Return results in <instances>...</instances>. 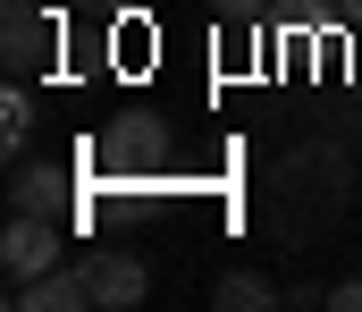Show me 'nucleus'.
I'll use <instances>...</instances> for the list:
<instances>
[{"label":"nucleus","instance_id":"1","mask_svg":"<svg viewBox=\"0 0 362 312\" xmlns=\"http://www.w3.org/2000/svg\"><path fill=\"white\" fill-rule=\"evenodd\" d=\"M346 195H354V152L346 144H295L262 186V228L303 253L346 219Z\"/></svg>","mask_w":362,"mask_h":312},{"label":"nucleus","instance_id":"2","mask_svg":"<svg viewBox=\"0 0 362 312\" xmlns=\"http://www.w3.org/2000/svg\"><path fill=\"white\" fill-rule=\"evenodd\" d=\"M0 59H8V76H42V68L59 59V8L8 0V8H0Z\"/></svg>","mask_w":362,"mask_h":312},{"label":"nucleus","instance_id":"3","mask_svg":"<svg viewBox=\"0 0 362 312\" xmlns=\"http://www.w3.org/2000/svg\"><path fill=\"white\" fill-rule=\"evenodd\" d=\"M0 262H8V279H42V270H59V262H68V228H59V211H8V228H0Z\"/></svg>","mask_w":362,"mask_h":312},{"label":"nucleus","instance_id":"4","mask_svg":"<svg viewBox=\"0 0 362 312\" xmlns=\"http://www.w3.org/2000/svg\"><path fill=\"white\" fill-rule=\"evenodd\" d=\"M8 304H17V312H93V270H85V253H68V262L42 270V279H8Z\"/></svg>","mask_w":362,"mask_h":312},{"label":"nucleus","instance_id":"5","mask_svg":"<svg viewBox=\"0 0 362 312\" xmlns=\"http://www.w3.org/2000/svg\"><path fill=\"white\" fill-rule=\"evenodd\" d=\"M93 161L118 169V178L127 169H160L169 161V135H160V118H118L110 135H93Z\"/></svg>","mask_w":362,"mask_h":312},{"label":"nucleus","instance_id":"6","mask_svg":"<svg viewBox=\"0 0 362 312\" xmlns=\"http://www.w3.org/2000/svg\"><path fill=\"white\" fill-rule=\"evenodd\" d=\"M85 270H93V304H110V312H127V304L152 296V270L135 253H85Z\"/></svg>","mask_w":362,"mask_h":312},{"label":"nucleus","instance_id":"7","mask_svg":"<svg viewBox=\"0 0 362 312\" xmlns=\"http://www.w3.org/2000/svg\"><path fill=\"white\" fill-rule=\"evenodd\" d=\"M8 211H68V169L17 152V169H8Z\"/></svg>","mask_w":362,"mask_h":312},{"label":"nucleus","instance_id":"8","mask_svg":"<svg viewBox=\"0 0 362 312\" xmlns=\"http://www.w3.org/2000/svg\"><path fill=\"white\" fill-rule=\"evenodd\" d=\"M211 304H219V312H245V304L262 312V304H278V287L262 279V270H228V279L211 287Z\"/></svg>","mask_w":362,"mask_h":312},{"label":"nucleus","instance_id":"9","mask_svg":"<svg viewBox=\"0 0 362 312\" xmlns=\"http://www.w3.org/2000/svg\"><path fill=\"white\" fill-rule=\"evenodd\" d=\"M25 127H34V102H25V76H17L8 102H0V135H8V152H25Z\"/></svg>","mask_w":362,"mask_h":312},{"label":"nucleus","instance_id":"10","mask_svg":"<svg viewBox=\"0 0 362 312\" xmlns=\"http://www.w3.org/2000/svg\"><path fill=\"white\" fill-rule=\"evenodd\" d=\"M219 8V25H262L270 17V0H211Z\"/></svg>","mask_w":362,"mask_h":312},{"label":"nucleus","instance_id":"11","mask_svg":"<svg viewBox=\"0 0 362 312\" xmlns=\"http://www.w3.org/2000/svg\"><path fill=\"white\" fill-rule=\"evenodd\" d=\"M329 312H362V279H337L329 287Z\"/></svg>","mask_w":362,"mask_h":312},{"label":"nucleus","instance_id":"12","mask_svg":"<svg viewBox=\"0 0 362 312\" xmlns=\"http://www.w3.org/2000/svg\"><path fill=\"white\" fill-rule=\"evenodd\" d=\"M76 8H85V17H127L135 0H76Z\"/></svg>","mask_w":362,"mask_h":312},{"label":"nucleus","instance_id":"13","mask_svg":"<svg viewBox=\"0 0 362 312\" xmlns=\"http://www.w3.org/2000/svg\"><path fill=\"white\" fill-rule=\"evenodd\" d=\"M337 25H362V0H337Z\"/></svg>","mask_w":362,"mask_h":312}]
</instances>
